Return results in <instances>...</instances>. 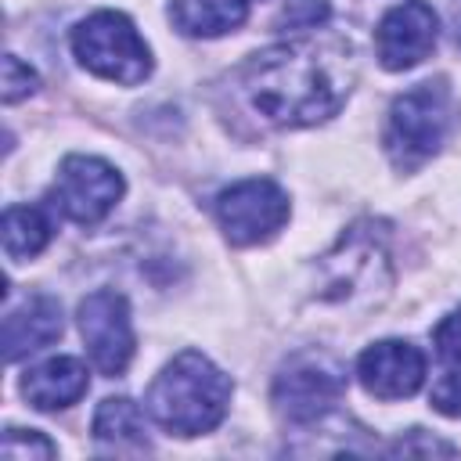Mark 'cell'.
<instances>
[{
	"label": "cell",
	"instance_id": "obj_1",
	"mask_svg": "<svg viewBox=\"0 0 461 461\" xmlns=\"http://www.w3.org/2000/svg\"><path fill=\"white\" fill-rule=\"evenodd\" d=\"M357 79L353 47L339 36H299L252 54L241 68L249 104L281 130L331 119Z\"/></svg>",
	"mask_w": 461,
	"mask_h": 461
},
{
	"label": "cell",
	"instance_id": "obj_2",
	"mask_svg": "<svg viewBox=\"0 0 461 461\" xmlns=\"http://www.w3.org/2000/svg\"><path fill=\"white\" fill-rule=\"evenodd\" d=\"M230 403V378L198 349L173 357L148 389L151 418L176 436L212 432Z\"/></svg>",
	"mask_w": 461,
	"mask_h": 461
},
{
	"label": "cell",
	"instance_id": "obj_3",
	"mask_svg": "<svg viewBox=\"0 0 461 461\" xmlns=\"http://www.w3.org/2000/svg\"><path fill=\"white\" fill-rule=\"evenodd\" d=\"M447 130H450V90L443 79H436L393 101L382 144L396 169H418L425 158H432L443 148Z\"/></svg>",
	"mask_w": 461,
	"mask_h": 461
},
{
	"label": "cell",
	"instance_id": "obj_4",
	"mask_svg": "<svg viewBox=\"0 0 461 461\" xmlns=\"http://www.w3.org/2000/svg\"><path fill=\"white\" fill-rule=\"evenodd\" d=\"M72 54L101 79L133 86L151 76V50L122 11H94L72 29Z\"/></svg>",
	"mask_w": 461,
	"mask_h": 461
},
{
	"label": "cell",
	"instance_id": "obj_5",
	"mask_svg": "<svg viewBox=\"0 0 461 461\" xmlns=\"http://www.w3.org/2000/svg\"><path fill=\"white\" fill-rule=\"evenodd\" d=\"M346 393V371L328 353H299L274 378V411L292 425L324 421Z\"/></svg>",
	"mask_w": 461,
	"mask_h": 461
},
{
	"label": "cell",
	"instance_id": "obj_6",
	"mask_svg": "<svg viewBox=\"0 0 461 461\" xmlns=\"http://www.w3.org/2000/svg\"><path fill=\"white\" fill-rule=\"evenodd\" d=\"M324 285L321 295L324 299H357V295H375L385 292L389 285V256H385V241L382 234H375L371 223H357L342 234V241L324 256L321 263Z\"/></svg>",
	"mask_w": 461,
	"mask_h": 461
},
{
	"label": "cell",
	"instance_id": "obj_7",
	"mask_svg": "<svg viewBox=\"0 0 461 461\" xmlns=\"http://www.w3.org/2000/svg\"><path fill=\"white\" fill-rule=\"evenodd\" d=\"M126 184L119 169L97 155H65L54 180V209H61L72 223H101L122 198Z\"/></svg>",
	"mask_w": 461,
	"mask_h": 461
},
{
	"label": "cell",
	"instance_id": "obj_8",
	"mask_svg": "<svg viewBox=\"0 0 461 461\" xmlns=\"http://www.w3.org/2000/svg\"><path fill=\"white\" fill-rule=\"evenodd\" d=\"M216 220L230 245L270 241L288 223V194L267 176L238 180L216 194Z\"/></svg>",
	"mask_w": 461,
	"mask_h": 461
},
{
	"label": "cell",
	"instance_id": "obj_9",
	"mask_svg": "<svg viewBox=\"0 0 461 461\" xmlns=\"http://www.w3.org/2000/svg\"><path fill=\"white\" fill-rule=\"evenodd\" d=\"M76 321H79V331H83L90 364L101 375H108V378L122 375L130 367L133 346H137L126 295H119L115 288H97V292H90L79 303Z\"/></svg>",
	"mask_w": 461,
	"mask_h": 461
},
{
	"label": "cell",
	"instance_id": "obj_10",
	"mask_svg": "<svg viewBox=\"0 0 461 461\" xmlns=\"http://www.w3.org/2000/svg\"><path fill=\"white\" fill-rule=\"evenodd\" d=\"M436 36H439L436 11L425 0H407L382 14V22L375 29V54H378L382 68L403 72L432 54Z\"/></svg>",
	"mask_w": 461,
	"mask_h": 461
},
{
	"label": "cell",
	"instance_id": "obj_11",
	"mask_svg": "<svg viewBox=\"0 0 461 461\" xmlns=\"http://www.w3.org/2000/svg\"><path fill=\"white\" fill-rule=\"evenodd\" d=\"M360 385L378 400H403L414 396L425 382V353L403 339H382L367 346L357 360Z\"/></svg>",
	"mask_w": 461,
	"mask_h": 461
},
{
	"label": "cell",
	"instance_id": "obj_12",
	"mask_svg": "<svg viewBox=\"0 0 461 461\" xmlns=\"http://www.w3.org/2000/svg\"><path fill=\"white\" fill-rule=\"evenodd\" d=\"M61 306L50 295H32L22 306L7 310L4 317V360L14 364L43 346H50L54 339H61Z\"/></svg>",
	"mask_w": 461,
	"mask_h": 461
},
{
	"label": "cell",
	"instance_id": "obj_13",
	"mask_svg": "<svg viewBox=\"0 0 461 461\" xmlns=\"http://www.w3.org/2000/svg\"><path fill=\"white\" fill-rule=\"evenodd\" d=\"M86 389H90V375H86V364L76 357H50L29 367L22 378V396L36 411H65L79 403Z\"/></svg>",
	"mask_w": 461,
	"mask_h": 461
},
{
	"label": "cell",
	"instance_id": "obj_14",
	"mask_svg": "<svg viewBox=\"0 0 461 461\" xmlns=\"http://www.w3.org/2000/svg\"><path fill=\"white\" fill-rule=\"evenodd\" d=\"M249 14V0H169V18L184 36H223L234 32Z\"/></svg>",
	"mask_w": 461,
	"mask_h": 461
},
{
	"label": "cell",
	"instance_id": "obj_15",
	"mask_svg": "<svg viewBox=\"0 0 461 461\" xmlns=\"http://www.w3.org/2000/svg\"><path fill=\"white\" fill-rule=\"evenodd\" d=\"M94 439L104 450H148L144 411L130 396H108L94 411Z\"/></svg>",
	"mask_w": 461,
	"mask_h": 461
},
{
	"label": "cell",
	"instance_id": "obj_16",
	"mask_svg": "<svg viewBox=\"0 0 461 461\" xmlns=\"http://www.w3.org/2000/svg\"><path fill=\"white\" fill-rule=\"evenodd\" d=\"M54 238V223L40 205H11L4 212V252L11 259L40 256Z\"/></svg>",
	"mask_w": 461,
	"mask_h": 461
},
{
	"label": "cell",
	"instance_id": "obj_17",
	"mask_svg": "<svg viewBox=\"0 0 461 461\" xmlns=\"http://www.w3.org/2000/svg\"><path fill=\"white\" fill-rule=\"evenodd\" d=\"M0 454L7 457V461H32V457H54L58 454V447L43 436V432H36V429H7L4 432V443H0Z\"/></svg>",
	"mask_w": 461,
	"mask_h": 461
},
{
	"label": "cell",
	"instance_id": "obj_18",
	"mask_svg": "<svg viewBox=\"0 0 461 461\" xmlns=\"http://www.w3.org/2000/svg\"><path fill=\"white\" fill-rule=\"evenodd\" d=\"M36 86H40V76L22 58L4 54V76H0V97H4V104H14V101L36 94Z\"/></svg>",
	"mask_w": 461,
	"mask_h": 461
},
{
	"label": "cell",
	"instance_id": "obj_19",
	"mask_svg": "<svg viewBox=\"0 0 461 461\" xmlns=\"http://www.w3.org/2000/svg\"><path fill=\"white\" fill-rule=\"evenodd\" d=\"M328 14H331L328 0H292L281 11L277 25H288V29H317L321 22H328Z\"/></svg>",
	"mask_w": 461,
	"mask_h": 461
},
{
	"label": "cell",
	"instance_id": "obj_20",
	"mask_svg": "<svg viewBox=\"0 0 461 461\" xmlns=\"http://www.w3.org/2000/svg\"><path fill=\"white\" fill-rule=\"evenodd\" d=\"M432 407L447 418H461V364L443 371L432 385Z\"/></svg>",
	"mask_w": 461,
	"mask_h": 461
},
{
	"label": "cell",
	"instance_id": "obj_21",
	"mask_svg": "<svg viewBox=\"0 0 461 461\" xmlns=\"http://www.w3.org/2000/svg\"><path fill=\"white\" fill-rule=\"evenodd\" d=\"M436 349H439L443 360L461 364V306L450 317L439 321V328H436Z\"/></svg>",
	"mask_w": 461,
	"mask_h": 461
},
{
	"label": "cell",
	"instance_id": "obj_22",
	"mask_svg": "<svg viewBox=\"0 0 461 461\" xmlns=\"http://www.w3.org/2000/svg\"><path fill=\"white\" fill-rule=\"evenodd\" d=\"M418 436H421V429H414L407 439H396V443L389 447V454H454L450 443H439V439H418Z\"/></svg>",
	"mask_w": 461,
	"mask_h": 461
},
{
	"label": "cell",
	"instance_id": "obj_23",
	"mask_svg": "<svg viewBox=\"0 0 461 461\" xmlns=\"http://www.w3.org/2000/svg\"><path fill=\"white\" fill-rule=\"evenodd\" d=\"M450 29H454V43L461 47V0H450Z\"/></svg>",
	"mask_w": 461,
	"mask_h": 461
}]
</instances>
